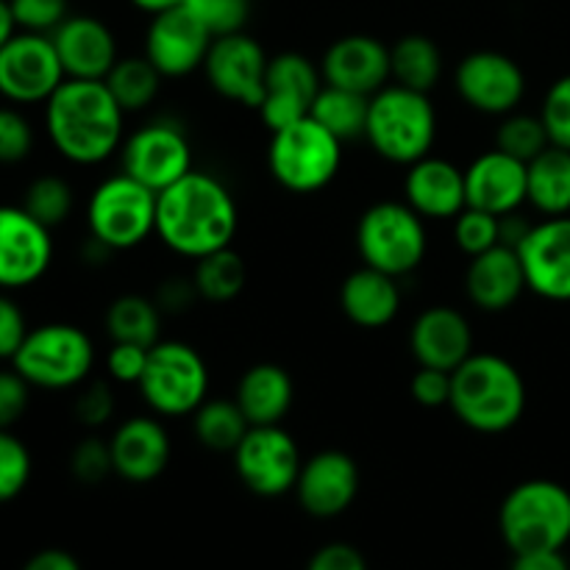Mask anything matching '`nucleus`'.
Masks as SVG:
<instances>
[{
    "label": "nucleus",
    "mask_w": 570,
    "mask_h": 570,
    "mask_svg": "<svg viewBox=\"0 0 570 570\" xmlns=\"http://www.w3.org/2000/svg\"><path fill=\"white\" fill-rule=\"evenodd\" d=\"M239 209L220 178L189 170L167 189L156 193V237L178 256L198 262L215 250L232 248Z\"/></svg>",
    "instance_id": "f257e3e1"
},
{
    "label": "nucleus",
    "mask_w": 570,
    "mask_h": 570,
    "mask_svg": "<svg viewBox=\"0 0 570 570\" xmlns=\"http://www.w3.org/2000/svg\"><path fill=\"white\" fill-rule=\"evenodd\" d=\"M126 111L106 81L65 78L45 100V128L53 148L72 165H100L122 148Z\"/></svg>",
    "instance_id": "f03ea898"
},
{
    "label": "nucleus",
    "mask_w": 570,
    "mask_h": 570,
    "mask_svg": "<svg viewBox=\"0 0 570 570\" xmlns=\"http://www.w3.org/2000/svg\"><path fill=\"white\" fill-rule=\"evenodd\" d=\"M451 412L479 434H504L527 412V382L499 354H471L451 373Z\"/></svg>",
    "instance_id": "7ed1b4c3"
},
{
    "label": "nucleus",
    "mask_w": 570,
    "mask_h": 570,
    "mask_svg": "<svg viewBox=\"0 0 570 570\" xmlns=\"http://www.w3.org/2000/svg\"><path fill=\"white\" fill-rule=\"evenodd\" d=\"M365 139L393 165L410 167L432 154L438 139V111L429 92L390 83L371 95Z\"/></svg>",
    "instance_id": "20e7f679"
},
{
    "label": "nucleus",
    "mask_w": 570,
    "mask_h": 570,
    "mask_svg": "<svg viewBox=\"0 0 570 570\" xmlns=\"http://www.w3.org/2000/svg\"><path fill=\"white\" fill-rule=\"evenodd\" d=\"M499 529L512 554L562 551L570 540V490L551 479L515 484L501 501Z\"/></svg>",
    "instance_id": "39448f33"
},
{
    "label": "nucleus",
    "mask_w": 570,
    "mask_h": 570,
    "mask_svg": "<svg viewBox=\"0 0 570 570\" xmlns=\"http://www.w3.org/2000/svg\"><path fill=\"white\" fill-rule=\"evenodd\" d=\"M343 165V142L315 117L273 131L267 148V167L284 189L298 195L328 187Z\"/></svg>",
    "instance_id": "423d86ee"
},
{
    "label": "nucleus",
    "mask_w": 570,
    "mask_h": 570,
    "mask_svg": "<svg viewBox=\"0 0 570 570\" xmlns=\"http://www.w3.org/2000/svg\"><path fill=\"white\" fill-rule=\"evenodd\" d=\"M11 365L31 387L70 390L92 373L95 345L72 323H45L28 332Z\"/></svg>",
    "instance_id": "0eeeda50"
},
{
    "label": "nucleus",
    "mask_w": 570,
    "mask_h": 570,
    "mask_svg": "<svg viewBox=\"0 0 570 570\" xmlns=\"http://www.w3.org/2000/svg\"><path fill=\"white\" fill-rule=\"evenodd\" d=\"M426 245L423 217L410 204L399 200L373 204L356 226V248L362 262L395 278L421 267Z\"/></svg>",
    "instance_id": "6e6552de"
},
{
    "label": "nucleus",
    "mask_w": 570,
    "mask_h": 570,
    "mask_svg": "<svg viewBox=\"0 0 570 570\" xmlns=\"http://www.w3.org/2000/svg\"><path fill=\"white\" fill-rule=\"evenodd\" d=\"M89 234L106 250H128L156 234V193L128 173L95 187L87 206Z\"/></svg>",
    "instance_id": "1a4fd4ad"
},
{
    "label": "nucleus",
    "mask_w": 570,
    "mask_h": 570,
    "mask_svg": "<svg viewBox=\"0 0 570 570\" xmlns=\"http://www.w3.org/2000/svg\"><path fill=\"white\" fill-rule=\"evenodd\" d=\"M137 387L156 415H193L209 393V367L193 345L159 340L148 351V365Z\"/></svg>",
    "instance_id": "9d476101"
},
{
    "label": "nucleus",
    "mask_w": 570,
    "mask_h": 570,
    "mask_svg": "<svg viewBox=\"0 0 570 570\" xmlns=\"http://www.w3.org/2000/svg\"><path fill=\"white\" fill-rule=\"evenodd\" d=\"M65 78L50 33L20 31L0 48V95L11 104H45Z\"/></svg>",
    "instance_id": "9b49d317"
},
{
    "label": "nucleus",
    "mask_w": 570,
    "mask_h": 570,
    "mask_svg": "<svg viewBox=\"0 0 570 570\" xmlns=\"http://www.w3.org/2000/svg\"><path fill=\"white\" fill-rule=\"evenodd\" d=\"M304 460H301L298 443L293 434L278 426H250L243 443L234 449V468L243 479L245 488L265 499L295 490L298 473Z\"/></svg>",
    "instance_id": "f8f14e48"
},
{
    "label": "nucleus",
    "mask_w": 570,
    "mask_h": 570,
    "mask_svg": "<svg viewBox=\"0 0 570 570\" xmlns=\"http://www.w3.org/2000/svg\"><path fill=\"white\" fill-rule=\"evenodd\" d=\"M122 173L137 178L139 184L161 193L178 178L187 176L193 167V145H189L184 128L176 122H148L137 128L120 148Z\"/></svg>",
    "instance_id": "ddd939ff"
},
{
    "label": "nucleus",
    "mask_w": 570,
    "mask_h": 570,
    "mask_svg": "<svg viewBox=\"0 0 570 570\" xmlns=\"http://www.w3.org/2000/svg\"><path fill=\"white\" fill-rule=\"evenodd\" d=\"M267 61L271 59L265 56V48L245 31H237L212 39L204 72L217 95L248 109H259L265 98Z\"/></svg>",
    "instance_id": "4468645a"
},
{
    "label": "nucleus",
    "mask_w": 570,
    "mask_h": 570,
    "mask_svg": "<svg viewBox=\"0 0 570 570\" xmlns=\"http://www.w3.org/2000/svg\"><path fill=\"white\" fill-rule=\"evenodd\" d=\"M454 87L471 109L504 117L512 115L527 95V76L507 53L476 50L456 65Z\"/></svg>",
    "instance_id": "2eb2a0df"
},
{
    "label": "nucleus",
    "mask_w": 570,
    "mask_h": 570,
    "mask_svg": "<svg viewBox=\"0 0 570 570\" xmlns=\"http://www.w3.org/2000/svg\"><path fill=\"white\" fill-rule=\"evenodd\" d=\"M53 262L50 228L22 206H0V289L37 284Z\"/></svg>",
    "instance_id": "dca6fc26"
},
{
    "label": "nucleus",
    "mask_w": 570,
    "mask_h": 570,
    "mask_svg": "<svg viewBox=\"0 0 570 570\" xmlns=\"http://www.w3.org/2000/svg\"><path fill=\"white\" fill-rule=\"evenodd\" d=\"M321 67L312 65L304 53H278L267 61L265 98L259 104L262 122L273 131L309 117L312 104L323 89Z\"/></svg>",
    "instance_id": "f3484780"
},
{
    "label": "nucleus",
    "mask_w": 570,
    "mask_h": 570,
    "mask_svg": "<svg viewBox=\"0 0 570 570\" xmlns=\"http://www.w3.org/2000/svg\"><path fill=\"white\" fill-rule=\"evenodd\" d=\"M527 284L540 298L568 304L570 301V215L546 217L529 226L518 245Z\"/></svg>",
    "instance_id": "a211bd4d"
},
{
    "label": "nucleus",
    "mask_w": 570,
    "mask_h": 570,
    "mask_svg": "<svg viewBox=\"0 0 570 570\" xmlns=\"http://www.w3.org/2000/svg\"><path fill=\"white\" fill-rule=\"evenodd\" d=\"M212 33L187 6L156 14L145 31V56L165 78H184L204 67Z\"/></svg>",
    "instance_id": "6ab92c4d"
},
{
    "label": "nucleus",
    "mask_w": 570,
    "mask_h": 570,
    "mask_svg": "<svg viewBox=\"0 0 570 570\" xmlns=\"http://www.w3.org/2000/svg\"><path fill=\"white\" fill-rule=\"evenodd\" d=\"M360 493V468L345 451H321L301 465L295 495L304 512L315 518H337Z\"/></svg>",
    "instance_id": "aec40b11"
},
{
    "label": "nucleus",
    "mask_w": 570,
    "mask_h": 570,
    "mask_svg": "<svg viewBox=\"0 0 570 570\" xmlns=\"http://www.w3.org/2000/svg\"><path fill=\"white\" fill-rule=\"evenodd\" d=\"M527 161L493 148L468 165L465 198L473 209L507 217L527 204Z\"/></svg>",
    "instance_id": "412c9836"
},
{
    "label": "nucleus",
    "mask_w": 570,
    "mask_h": 570,
    "mask_svg": "<svg viewBox=\"0 0 570 570\" xmlns=\"http://www.w3.org/2000/svg\"><path fill=\"white\" fill-rule=\"evenodd\" d=\"M53 48L59 53L67 78L104 81L117 65V39L106 22L89 14H70L53 33Z\"/></svg>",
    "instance_id": "4be33fe9"
},
{
    "label": "nucleus",
    "mask_w": 570,
    "mask_h": 570,
    "mask_svg": "<svg viewBox=\"0 0 570 570\" xmlns=\"http://www.w3.org/2000/svg\"><path fill=\"white\" fill-rule=\"evenodd\" d=\"M323 81L332 87L351 89L360 95H376L387 87L390 76V48L367 33H351L328 45L321 61Z\"/></svg>",
    "instance_id": "5701e85b"
},
{
    "label": "nucleus",
    "mask_w": 570,
    "mask_h": 570,
    "mask_svg": "<svg viewBox=\"0 0 570 570\" xmlns=\"http://www.w3.org/2000/svg\"><path fill=\"white\" fill-rule=\"evenodd\" d=\"M410 351L421 367L454 373L473 354L471 323L454 306H429L412 323Z\"/></svg>",
    "instance_id": "b1692460"
},
{
    "label": "nucleus",
    "mask_w": 570,
    "mask_h": 570,
    "mask_svg": "<svg viewBox=\"0 0 570 570\" xmlns=\"http://www.w3.org/2000/svg\"><path fill=\"white\" fill-rule=\"evenodd\" d=\"M115 473L131 484L154 482L170 462V438L156 417H128L109 440Z\"/></svg>",
    "instance_id": "393cba45"
},
{
    "label": "nucleus",
    "mask_w": 570,
    "mask_h": 570,
    "mask_svg": "<svg viewBox=\"0 0 570 570\" xmlns=\"http://www.w3.org/2000/svg\"><path fill=\"white\" fill-rule=\"evenodd\" d=\"M406 204L423 220H454L468 206L465 198V170L440 156H423L410 165L404 181Z\"/></svg>",
    "instance_id": "a878e982"
},
{
    "label": "nucleus",
    "mask_w": 570,
    "mask_h": 570,
    "mask_svg": "<svg viewBox=\"0 0 570 570\" xmlns=\"http://www.w3.org/2000/svg\"><path fill=\"white\" fill-rule=\"evenodd\" d=\"M465 289L471 304L482 312H507L515 306L523 289H529L518 248L501 243L484 254L471 256V265L465 271Z\"/></svg>",
    "instance_id": "bb28decb"
},
{
    "label": "nucleus",
    "mask_w": 570,
    "mask_h": 570,
    "mask_svg": "<svg viewBox=\"0 0 570 570\" xmlns=\"http://www.w3.org/2000/svg\"><path fill=\"white\" fill-rule=\"evenodd\" d=\"M340 306L354 326H390L401 309L399 282H395V276H387L376 267H360L340 287Z\"/></svg>",
    "instance_id": "cd10ccee"
},
{
    "label": "nucleus",
    "mask_w": 570,
    "mask_h": 570,
    "mask_svg": "<svg viewBox=\"0 0 570 570\" xmlns=\"http://www.w3.org/2000/svg\"><path fill=\"white\" fill-rule=\"evenodd\" d=\"M293 399V379L282 365H273V362L248 367L234 395L250 426H278L287 417Z\"/></svg>",
    "instance_id": "c85d7f7f"
},
{
    "label": "nucleus",
    "mask_w": 570,
    "mask_h": 570,
    "mask_svg": "<svg viewBox=\"0 0 570 570\" xmlns=\"http://www.w3.org/2000/svg\"><path fill=\"white\" fill-rule=\"evenodd\" d=\"M527 204L540 215H570V150L549 145L527 165Z\"/></svg>",
    "instance_id": "c756f323"
},
{
    "label": "nucleus",
    "mask_w": 570,
    "mask_h": 570,
    "mask_svg": "<svg viewBox=\"0 0 570 570\" xmlns=\"http://www.w3.org/2000/svg\"><path fill=\"white\" fill-rule=\"evenodd\" d=\"M390 76L395 83L417 92H432L443 76V53L423 33H406L390 48Z\"/></svg>",
    "instance_id": "7c9ffc66"
},
{
    "label": "nucleus",
    "mask_w": 570,
    "mask_h": 570,
    "mask_svg": "<svg viewBox=\"0 0 570 570\" xmlns=\"http://www.w3.org/2000/svg\"><path fill=\"white\" fill-rule=\"evenodd\" d=\"M161 309L145 295H120L106 309V332L111 343H134L154 348L159 343Z\"/></svg>",
    "instance_id": "2f4dec72"
},
{
    "label": "nucleus",
    "mask_w": 570,
    "mask_h": 570,
    "mask_svg": "<svg viewBox=\"0 0 570 570\" xmlns=\"http://www.w3.org/2000/svg\"><path fill=\"white\" fill-rule=\"evenodd\" d=\"M367 109H371V98H367V95L323 83L315 104H312L309 115L315 117L323 128H328L340 142H348V139L365 137Z\"/></svg>",
    "instance_id": "473e14b6"
},
{
    "label": "nucleus",
    "mask_w": 570,
    "mask_h": 570,
    "mask_svg": "<svg viewBox=\"0 0 570 570\" xmlns=\"http://www.w3.org/2000/svg\"><path fill=\"white\" fill-rule=\"evenodd\" d=\"M161 78L165 76L142 53L117 59V65L111 67L104 81L109 87V92L115 95L117 104L122 106V111L128 115V111H142L154 104L156 95H159Z\"/></svg>",
    "instance_id": "72a5a7b5"
},
{
    "label": "nucleus",
    "mask_w": 570,
    "mask_h": 570,
    "mask_svg": "<svg viewBox=\"0 0 570 570\" xmlns=\"http://www.w3.org/2000/svg\"><path fill=\"white\" fill-rule=\"evenodd\" d=\"M193 429L195 438L200 445L212 451H232L243 443V438L248 434L250 423L243 415L237 401L215 399L204 401L198 410L193 412Z\"/></svg>",
    "instance_id": "f704fd0d"
},
{
    "label": "nucleus",
    "mask_w": 570,
    "mask_h": 570,
    "mask_svg": "<svg viewBox=\"0 0 570 570\" xmlns=\"http://www.w3.org/2000/svg\"><path fill=\"white\" fill-rule=\"evenodd\" d=\"M195 289L204 301L212 304H228L237 298L248 282V271H245V259L234 248L215 250L209 256H200L193 273Z\"/></svg>",
    "instance_id": "c9c22d12"
},
{
    "label": "nucleus",
    "mask_w": 570,
    "mask_h": 570,
    "mask_svg": "<svg viewBox=\"0 0 570 570\" xmlns=\"http://www.w3.org/2000/svg\"><path fill=\"white\" fill-rule=\"evenodd\" d=\"M72 187L59 176H39L28 184L22 209L37 217L42 226L56 228L70 217L72 212Z\"/></svg>",
    "instance_id": "e433bc0d"
},
{
    "label": "nucleus",
    "mask_w": 570,
    "mask_h": 570,
    "mask_svg": "<svg viewBox=\"0 0 570 570\" xmlns=\"http://www.w3.org/2000/svg\"><path fill=\"white\" fill-rule=\"evenodd\" d=\"M551 145L549 131H546L540 115H504L499 134H495V148L515 156L521 161H532L534 156L543 154Z\"/></svg>",
    "instance_id": "4c0bfd02"
},
{
    "label": "nucleus",
    "mask_w": 570,
    "mask_h": 570,
    "mask_svg": "<svg viewBox=\"0 0 570 570\" xmlns=\"http://www.w3.org/2000/svg\"><path fill=\"white\" fill-rule=\"evenodd\" d=\"M454 243L462 254L479 256L501 245V217L465 206L454 217Z\"/></svg>",
    "instance_id": "58836bf2"
},
{
    "label": "nucleus",
    "mask_w": 570,
    "mask_h": 570,
    "mask_svg": "<svg viewBox=\"0 0 570 570\" xmlns=\"http://www.w3.org/2000/svg\"><path fill=\"white\" fill-rule=\"evenodd\" d=\"M31 479V454L20 438L0 429V504L17 499Z\"/></svg>",
    "instance_id": "ea45409f"
},
{
    "label": "nucleus",
    "mask_w": 570,
    "mask_h": 570,
    "mask_svg": "<svg viewBox=\"0 0 570 570\" xmlns=\"http://www.w3.org/2000/svg\"><path fill=\"white\" fill-rule=\"evenodd\" d=\"M184 6L209 28L212 37L243 31L250 17V0H187Z\"/></svg>",
    "instance_id": "a19ab883"
},
{
    "label": "nucleus",
    "mask_w": 570,
    "mask_h": 570,
    "mask_svg": "<svg viewBox=\"0 0 570 570\" xmlns=\"http://www.w3.org/2000/svg\"><path fill=\"white\" fill-rule=\"evenodd\" d=\"M540 120L549 131L551 145L570 150V72L557 78L549 87L543 98V109H540Z\"/></svg>",
    "instance_id": "79ce46f5"
},
{
    "label": "nucleus",
    "mask_w": 570,
    "mask_h": 570,
    "mask_svg": "<svg viewBox=\"0 0 570 570\" xmlns=\"http://www.w3.org/2000/svg\"><path fill=\"white\" fill-rule=\"evenodd\" d=\"M20 31L53 33L67 20V0H9Z\"/></svg>",
    "instance_id": "37998d69"
},
{
    "label": "nucleus",
    "mask_w": 570,
    "mask_h": 570,
    "mask_svg": "<svg viewBox=\"0 0 570 570\" xmlns=\"http://www.w3.org/2000/svg\"><path fill=\"white\" fill-rule=\"evenodd\" d=\"M33 150V128L17 109L0 106V165H17Z\"/></svg>",
    "instance_id": "c03bdc74"
},
{
    "label": "nucleus",
    "mask_w": 570,
    "mask_h": 570,
    "mask_svg": "<svg viewBox=\"0 0 570 570\" xmlns=\"http://www.w3.org/2000/svg\"><path fill=\"white\" fill-rule=\"evenodd\" d=\"M72 476L81 484H100L109 473H115V462H111L109 443L100 438H87L76 445L72 451Z\"/></svg>",
    "instance_id": "a18cd8bd"
},
{
    "label": "nucleus",
    "mask_w": 570,
    "mask_h": 570,
    "mask_svg": "<svg viewBox=\"0 0 570 570\" xmlns=\"http://www.w3.org/2000/svg\"><path fill=\"white\" fill-rule=\"evenodd\" d=\"M115 415V395L106 382H92L78 393L76 399V417L89 429L104 426Z\"/></svg>",
    "instance_id": "49530a36"
},
{
    "label": "nucleus",
    "mask_w": 570,
    "mask_h": 570,
    "mask_svg": "<svg viewBox=\"0 0 570 570\" xmlns=\"http://www.w3.org/2000/svg\"><path fill=\"white\" fill-rule=\"evenodd\" d=\"M148 351L150 348L134 343H111L109 356H106L109 376L120 384H139L148 365Z\"/></svg>",
    "instance_id": "de8ad7c7"
},
{
    "label": "nucleus",
    "mask_w": 570,
    "mask_h": 570,
    "mask_svg": "<svg viewBox=\"0 0 570 570\" xmlns=\"http://www.w3.org/2000/svg\"><path fill=\"white\" fill-rule=\"evenodd\" d=\"M28 395H31V384L11 367V371H0V429L14 426L28 410Z\"/></svg>",
    "instance_id": "09e8293b"
},
{
    "label": "nucleus",
    "mask_w": 570,
    "mask_h": 570,
    "mask_svg": "<svg viewBox=\"0 0 570 570\" xmlns=\"http://www.w3.org/2000/svg\"><path fill=\"white\" fill-rule=\"evenodd\" d=\"M412 399L421 406H449L451 399V373L438 371V367H417V373L410 382Z\"/></svg>",
    "instance_id": "8fccbe9b"
},
{
    "label": "nucleus",
    "mask_w": 570,
    "mask_h": 570,
    "mask_svg": "<svg viewBox=\"0 0 570 570\" xmlns=\"http://www.w3.org/2000/svg\"><path fill=\"white\" fill-rule=\"evenodd\" d=\"M28 332L31 328L26 326V315H22L20 306L9 295L0 293V360H14Z\"/></svg>",
    "instance_id": "3c124183"
},
{
    "label": "nucleus",
    "mask_w": 570,
    "mask_h": 570,
    "mask_svg": "<svg viewBox=\"0 0 570 570\" xmlns=\"http://www.w3.org/2000/svg\"><path fill=\"white\" fill-rule=\"evenodd\" d=\"M306 570H367V562L354 546L328 543L312 554Z\"/></svg>",
    "instance_id": "603ef678"
},
{
    "label": "nucleus",
    "mask_w": 570,
    "mask_h": 570,
    "mask_svg": "<svg viewBox=\"0 0 570 570\" xmlns=\"http://www.w3.org/2000/svg\"><path fill=\"white\" fill-rule=\"evenodd\" d=\"M198 289H195L193 278H167L159 287V295H156V306L161 312H184L189 309V304L195 301Z\"/></svg>",
    "instance_id": "864d4df0"
},
{
    "label": "nucleus",
    "mask_w": 570,
    "mask_h": 570,
    "mask_svg": "<svg viewBox=\"0 0 570 570\" xmlns=\"http://www.w3.org/2000/svg\"><path fill=\"white\" fill-rule=\"evenodd\" d=\"M510 570H570V562L562 551H527L515 554Z\"/></svg>",
    "instance_id": "5fc2aeb1"
},
{
    "label": "nucleus",
    "mask_w": 570,
    "mask_h": 570,
    "mask_svg": "<svg viewBox=\"0 0 570 570\" xmlns=\"http://www.w3.org/2000/svg\"><path fill=\"white\" fill-rule=\"evenodd\" d=\"M22 570H81L78 560L61 549H45L33 554Z\"/></svg>",
    "instance_id": "6e6d98bb"
},
{
    "label": "nucleus",
    "mask_w": 570,
    "mask_h": 570,
    "mask_svg": "<svg viewBox=\"0 0 570 570\" xmlns=\"http://www.w3.org/2000/svg\"><path fill=\"white\" fill-rule=\"evenodd\" d=\"M134 6H137L139 11H145V14L156 17V14H165V11L170 9H178V6H184L187 0H131Z\"/></svg>",
    "instance_id": "4d7b16f0"
},
{
    "label": "nucleus",
    "mask_w": 570,
    "mask_h": 570,
    "mask_svg": "<svg viewBox=\"0 0 570 570\" xmlns=\"http://www.w3.org/2000/svg\"><path fill=\"white\" fill-rule=\"evenodd\" d=\"M14 33H17V22H14V14H11L9 0H0V48H3Z\"/></svg>",
    "instance_id": "13d9d810"
}]
</instances>
